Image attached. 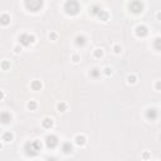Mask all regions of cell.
Wrapping results in <instances>:
<instances>
[{
  "label": "cell",
  "instance_id": "1",
  "mask_svg": "<svg viewBox=\"0 0 161 161\" xmlns=\"http://www.w3.org/2000/svg\"><path fill=\"white\" fill-rule=\"evenodd\" d=\"M40 147H42V145H40V142L38 140L30 141L25 145V154L28 156H35L40 151Z\"/></svg>",
  "mask_w": 161,
  "mask_h": 161
},
{
  "label": "cell",
  "instance_id": "2",
  "mask_svg": "<svg viewBox=\"0 0 161 161\" xmlns=\"http://www.w3.org/2000/svg\"><path fill=\"white\" fill-rule=\"evenodd\" d=\"M64 10L69 15H76L79 13V4L77 0H68L64 5Z\"/></svg>",
  "mask_w": 161,
  "mask_h": 161
},
{
  "label": "cell",
  "instance_id": "3",
  "mask_svg": "<svg viewBox=\"0 0 161 161\" xmlns=\"http://www.w3.org/2000/svg\"><path fill=\"white\" fill-rule=\"evenodd\" d=\"M25 6L30 11H38L43 6V0H25Z\"/></svg>",
  "mask_w": 161,
  "mask_h": 161
},
{
  "label": "cell",
  "instance_id": "4",
  "mask_svg": "<svg viewBox=\"0 0 161 161\" xmlns=\"http://www.w3.org/2000/svg\"><path fill=\"white\" fill-rule=\"evenodd\" d=\"M128 6H130V10L132 13H135V14H140L143 10V5H142L141 1H139V0H132Z\"/></svg>",
  "mask_w": 161,
  "mask_h": 161
},
{
  "label": "cell",
  "instance_id": "5",
  "mask_svg": "<svg viewBox=\"0 0 161 161\" xmlns=\"http://www.w3.org/2000/svg\"><path fill=\"white\" fill-rule=\"evenodd\" d=\"M19 42L24 47H28V45H30V44L34 42V37L30 35V34H21L19 38Z\"/></svg>",
  "mask_w": 161,
  "mask_h": 161
},
{
  "label": "cell",
  "instance_id": "6",
  "mask_svg": "<svg viewBox=\"0 0 161 161\" xmlns=\"http://www.w3.org/2000/svg\"><path fill=\"white\" fill-rule=\"evenodd\" d=\"M45 143L49 149H54L56 146L58 145V137L54 136V135H50V136H47L45 139Z\"/></svg>",
  "mask_w": 161,
  "mask_h": 161
},
{
  "label": "cell",
  "instance_id": "7",
  "mask_svg": "<svg viewBox=\"0 0 161 161\" xmlns=\"http://www.w3.org/2000/svg\"><path fill=\"white\" fill-rule=\"evenodd\" d=\"M146 117L149 118V120H156L157 118V110L156 108H149L147 111H146Z\"/></svg>",
  "mask_w": 161,
  "mask_h": 161
},
{
  "label": "cell",
  "instance_id": "8",
  "mask_svg": "<svg viewBox=\"0 0 161 161\" xmlns=\"http://www.w3.org/2000/svg\"><path fill=\"white\" fill-rule=\"evenodd\" d=\"M136 34L139 37H146L149 34V30H147V28L145 25H140V27H137V29H136Z\"/></svg>",
  "mask_w": 161,
  "mask_h": 161
},
{
  "label": "cell",
  "instance_id": "9",
  "mask_svg": "<svg viewBox=\"0 0 161 161\" xmlns=\"http://www.w3.org/2000/svg\"><path fill=\"white\" fill-rule=\"evenodd\" d=\"M72 150H73V146H72L71 142H66V143H63V146H62V151L64 152V154H69V152H72Z\"/></svg>",
  "mask_w": 161,
  "mask_h": 161
},
{
  "label": "cell",
  "instance_id": "10",
  "mask_svg": "<svg viewBox=\"0 0 161 161\" xmlns=\"http://www.w3.org/2000/svg\"><path fill=\"white\" fill-rule=\"evenodd\" d=\"M11 121V116L9 112H3L1 113V122L3 123H9Z\"/></svg>",
  "mask_w": 161,
  "mask_h": 161
},
{
  "label": "cell",
  "instance_id": "11",
  "mask_svg": "<svg viewBox=\"0 0 161 161\" xmlns=\"http://www.w3.org/2000/svg\"><path fill=\"white\" fill-rule=\"evenodd\" d=\"M76 44L78 45V47L85 45V44H86V38H85V37H82V35L77 37V38H76Z\"/></svg>",
  "mask_w": 161,
  "mask_h": 161
},
{
  "label": "cell",
  "instance_id": "12",
  "mask_svg": "<svg viewBox=\"0 0 161 161\" xmlns=\"http://www.w3.org/2000/svg\"><path fill=\"white\" fill-rule=\"evenodd\" d=\"M52 126H53V121H52L50 118H44V120H43V127L50 128Z\"/></svg>",
  "mask_w": 161,
  "mask_h": 161
},
{
  "label": "cell",
  "instance_id": "13",
  "mask_svg": "<svg viewBox=\"0 0 161 161\" xmlns=\"http://www.w3.org/2000/svg\"><path fill=\"white\" fill-rule=\"evenodd\" d=\"M76 142H77V145L83 146V145L86 143V137H85V136H77V137H76Z\"/></svg>",
  "mask_w": 161,
  "mask_h": 161
},
{
  "label": "cell",
  "instance_id": "14",
  "mask_svg": "<svg viewBox=\"0 0 161 161\" xmlns=\"http://www.w3.org/2000/svg\"><path fill=\"white\" fill-rule=\"evenodd\" d=\"M101 11H102V9H101V6H98V5H93L92 9H91V13H92L93 15H98Z\"/></svg>",
  "mask_w": 161,
  "mask_h": 161
},
{
  "label": "cell",
  "instance_id": "15",
  "mask_svg": "<svg viewBox=\"0 0 161 161\" xmlns=\"http://www.w3.org/2000/svg\"><path fill=\"white\" fill-rule=\"evenodd\" d=\"M154 47L157 50H161V37H159V38H156L154 40Z\"/></svg>",
  "mask_w": 161,
  "mask_h": 161
},
{
  "label": "cell",
  "instance_id": "16",
  "mask_svg": "<svg viewBox=\"0 0 161 161\" xmlns=\"http://www.w3.org/2000/svg\"><path fill=\"white\" fill-rule=\"evenodd\" d=\"M101 74V71L98 69V68H93L92 71H91V77L92 78H98Z\"/></svg>",
  "mask_w": 161,
  "mask_h": 161
},
{
  "label": "cell",
  "instance_id": "17",
  "mask_svg": "<svg viewBox=\"0 0 161 161\" xmlns=\"http://www.w3.org/2000/svg\"><path fill=\"white\" fill-rule=\"evenodd\" d=\"M32 88H33L34 91H39V89L42 88V83H40L39 81H34V82L32 83Z\"/></svg>",
  "mask_w": 161,
  "mask_h": 161
},
{
  "label": "cell",
  "instance_id": "18",
  "mask_svg": "<svg viewBox=\"0 0 161 161\" xmlns=\"http://www.w3.org/2000/svg\"><path fill=\"white\" fill-rule=\"evenodd\" d=\"M97 17H98L101 20H107V19H108V13H107V11H104V10H102V11H101Z\"/></svg>",
  "mask_w": 161,
  "mask_h": 161
},
{
  "label": "cell",
  "instance_id": "19",
  "mask_svg": "<svg viewBox=\"0 0 161 161\" xmlns=\"http://www.w3.org/2000/svg\"><path fill=\"white\" fill-rule=\"evenodd\" d=\"M9 21H10L9 15H6V14H3V15H1V23H3V25L9 24Z\"/></svg>",
  "mask_w": 161,
  "mask_h": 161
},
{
  "label": "cell",
  "instance_id": "20",
  "mask_svg": "<svg viewBox=\"0 0 161 161\" xmlns=\"http://www.w3.org/2000/svg\"><path fill=\"white\" fill-rule=\"evenodd\" d=\"M13 139V135L10 132H5L4 135H3V141H5V142H9L10 140Z\"/></svg>",
  "mask_w": 161,
  "mask_h": 161
},
{
  "label": "cell",
  "instance_id": "21",
  "mask_svg": "<svg viewBox=\"0 0 161 161\" xmlns=\"http://www.w3.org/2000/svg\"><path fill=\"white\" fill-rule=\"evenodd\" d=\"M28 108L30 110V111H33V110H35L37 108V103L34 102V101H30L28 103Z\"/></svg>",
  "mask_w": 161,
  "mask_h": 161
},
{
  "label": "cell",
  "instance_id": "22",
  "mask_svg": "<svg viewBox=\"0 0 161 161\" xmlns=\"http://www.w3.org/2000/svg\"><path fill=\"white\" fill-rule=\"evenodd\" d=\"M58 110H59L60 112H64L67 110V104L66 103H59L58 104Z\"/></svg>",
  "mask_w": 161,
  "mask_h": 161
},
{
  "label": "cell",
  "instance_id": "23",
  "mask_svg": "<svg viewBox=\"0 0 161 161\" xmlns=\"http://www.w3.org/2000/svg\"><path fill=\"white\" fill-rule=\"evenodd\" d=\"M102 54H103V53H102V50H101V49H96V52H95L96 57L99 58V57H102Z\"/></svg>",
  "mask_w": 161,
  "mask_h": 161
},
{
  "label": "cell",
  "instance_id": "24",
  "mask_svg": "<svg viewBox=\"0 0 161 161\" xmlns=\"http://www.w3.org/2000/svg\"><path fill=\"white\" fill-rule=\"evenodd\" d=\"M1 67H3V69L5 71V69H8V68H9V63H8L6 60H4V62H3V64H1Z\"/></svg>",
  "mask_w": 161,
  "mask_h": 161
},
{
  "label": "cell",
  "instance_id": "25",
  "mask_svg": "<svg viewBox=\"0 0 161 161\" xmlns=\"http://www.w3.org/2000/svg\"><path fill=\"white\" fill-rule=\"evenodd\" d=\"M128 82H130V83H135V82H136V78H135V76H130V77H128Z\"/></svg>",
  "mask_w": 161,
  "mask_h": 161
},
{
  "label": "cell",
  "instance_id": "26",
  "mask_svg": "<svg viewBox=\"0 0 161 161\" xmlns=\"http://www.w3.org/2000/svg\"><path fill=\"white\" fill-rule=\"evenodd\" d=\"M49 38H50V39H56V38H57V34H56V33H52V34H49Z\"/></svg>",
  "mask_w": 161,
  "mask_h": 161
},
{
  "label": "cell",
  "instance_id": "27",
  "mask_svg": "<svg viewBox=\"0 0 161 161\" xmlns=\"http://www.w3.org/2000/svg\"><path fill=\"white\" fill-rule=\"evenodd\" d=\"M114 52H116V53H120V52H121V48L118 47V45H116V47H114Z\"/></svg>",
  "mask_w": 161,
  "mask_h": 161
},
{
  "label": "cell",
  "instance_id": "28",
  "mask_svg": "<svg viewBox=\"0 0 161 161\" xmlns=\"http://www.w3.org/2000/svg\"><path fill=\"white\" fill-rule=\"evenodd\" d=\"M104 73H106V74H110V73H111V69H110V68H104Z\"/></svg>",
  "mask_w": 161,
  "mask_h": 161
},
{
  "label": "cell",
  "instance_id": "29",
  "mask_svg": "<svg viewBox=\"0 0 161 161\" xmlns=\"http://www.w3.org/2000/svg\"><path fill=\"white\" fill-rule=\"evenodd\" d=\"M156 89H161V82H157V83H156Z\"/></svg>",
  "mask_w": 161,
  "mask_h": 161
},
{
  "label": "cell",
  "instance_id": "30",
  "mask_svg": "<svg viewBox=\"0 0 161 161\" xmlns=\"http://www.w3.org/2000/svg\"><path fill=\"white\" fill-rule=\"evenodd\" d=\"M78 59H79L78 56H74V57H73V60H74V62H78Z\"/></svg>",
  "mask_w": 161,
  "mask_h": 161
},
{
  "label": "cell",
  "instance_id": "31",
  "mask_svg": "<svg viewBox=\"0 0 161 161\" xmlns=\"http://www.w3.org/2000/svg\"><path fill=\"white\" fill-rule=\"evenodd\" d=\"M157 19L161 20V13H157Z\"/></svg>",
  "mask_w": 161,
  "mask_h": 161
}]
</instances>
